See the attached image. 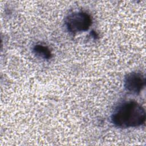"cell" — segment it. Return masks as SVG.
Masks as SVG:
<instances>
[{
  "mask_svg": "<svg viewBox=\"0 0 146 146\" xmlns=\"http://www.w3.org/2000/svg\"><path fill=\"white\" fill-rule=\"evenodd\" d=\"M111 121L118 128L139 127L145 123V111L137 102H126L116 108L112 114Z\"/></svg>",
  "mask_w": 146,
  "mask_h": 146,
  "instance_id": "obj_1",
  "label": "cell"
},
{
  "mask_svg": "<svg viewBox=\"0 0 146 146\" xmlns=\"http://www.w3.org/2000/svg\"><path fill=\"white\" fill-rule=\"evenodd\" d=\"M65 22L68 31L76 33L88 30L92 24V19L86 12L79 11L69 15Z\"/></svg>",
  "mask_w": 146,
  "mask_h": 146,
  "instance_id": "obj_2",
  "label": "cell"
},
{
  "mask_svg": "<svg viewBox=\"0 0 146 146\" xmlns=\"http://www.w3.org/2000/svg\"><path fill=\"white\" fill-rule=\"evenodd\" d=\"M145 79L144 75L139 72L128 73L124 78V86L130 93L138 94L144 87Z\"/></svg>",
  "mask_w": 146,
  "mask_h": 146,
  "instance_id": "obj_3",
  "label": "cell"
},
{
  "mask_svg": "<svg viewBox=\"0 0 146 146\" xmlns=\"http://www.w3.org/2000/svg\"><path fill=\"white\" fill-rule=\"evenodd\" d=\"M33 51L35 55L45 59H50L52 55L50 49L42 44L35 45L33 48Z\"/></svg>",
  "mask_w": 146,
  "mask_h": 146,
  "instance_id": "obj_4",
  "label": "cell"
}]
</instances>
